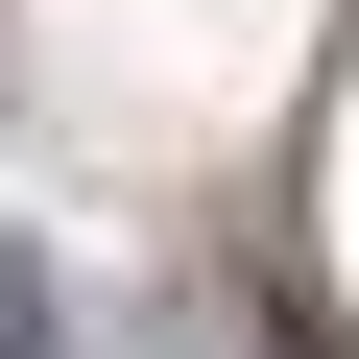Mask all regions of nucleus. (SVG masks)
Listing matches in <instances>:
<instances>
[{
	"label": "nucleus",
	"instance_id": "obj_1",
	"mask_svg": "<svg viewBox=\"0 0 359 359\" xmlns=\"http://www.w3.org/2000/svg\"><path fill=\"white\" fill-rule=\"evenodd\" d=\"M0 359H72V311H48V287H25V264H0Z\"/></svg>",
	"mask_w": 359,
	"mask_h": 359
}]
</instances>
